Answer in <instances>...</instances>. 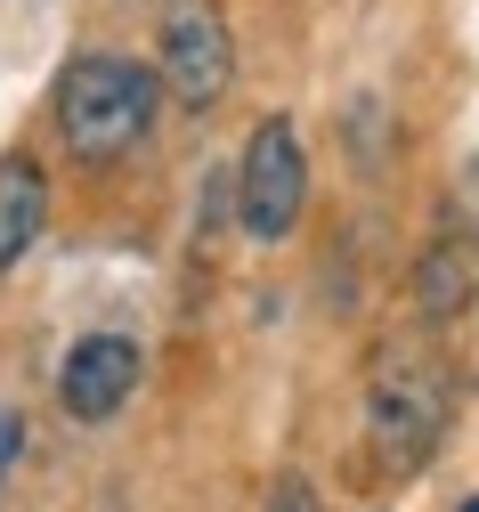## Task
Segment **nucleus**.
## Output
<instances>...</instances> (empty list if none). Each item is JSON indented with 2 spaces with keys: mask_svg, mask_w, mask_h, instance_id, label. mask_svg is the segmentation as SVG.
<instances>
[{
  "mask_svg": "<svg viewBox=\"0 0 479 512\" xmlns=\"http://www.w3.org/2000/svg\"><path fill=\"white\" fill-rule=\"evenodd\" d=\"M41 220H49V179H41L33 155H9V163H0V277L33 252Z\"/></svg>",
  "mask_w": 479,
  "mask_h": 512,
  "instance_id": "6",
  "label": "nucleus"
},
{
  "mask_svg": "<svg viewBox=\"0 0 479 512\" xmlns=\"http://www.w3.org/2000/svg\"><path fill=\"white\" fill-rule=\"evenodd\" d=\"M236 82V41L220 25V9H179L163 25V90L187 106H220Z\"/></svg>",
  "mask_w": 479,
  "mask_h": 512,
  "instance_id": "5",
  "label": "nucleus"
},
{
  "mask_svg": "<svg viewBox=\"0 0 479 512\" xmlns=\"http://www.w3.org/2000/svg\"><path fill=\"white\" fill-rule=\"evenodd\" d=\"M463 512H479V496H471V504H463Z\"/></svg>",
  "mask_w": 479,
  "mask_h": 512,
  "instance_id": "10",
  "label": "nucleus"
},
{
  "mask_svg": "<svg viewBox=\"0 0 479 512\" xmlns=\"http://www.w3.org/2000/svg\"><path fill=\"white\" fill-rule=\"evenodd\" d=\"M447 407H455V382L431 366H382L374 374V399H366V439H374V464L382 472H423L431 447L447 439Z\"/></svg>",
  "mask_w": 479,
  "mask_h": 512,
  "instance_id": "2",
  "label": "nucleus"
},
{
  "mask_svg": "<svg viewBox=\"0 0 479 512\" xmlns=\"http://www.w3.org/2000/svg\"><path fill=\"white\" fill-rule=\"evenodd\" d=\"M155 98H163V82L139 66V57L90 49V57H74V66L57 74V131L74 139L82 163H114L122 147L147 139Z\"/></svg>",
  "mask_w": 479,
  "mask_h": 512,
  "instance_id": "1",
  "label": "nucleus"
},
{
  "mask_svg": "<svg viewBox=\"0 0 479 512\" xmlns=\"http://www.w3.org/2000/svg\"><path fill=\"white\" fill-rule=\"evenodd\" d=\"M301 204H309L301 131H293L285 114H268V122H252L244 163H236V220H244V236L277 244V236H293V228H301Z\"/></svg>",
  "mask_w": 479,
  "mask_h": 512,
  "instance_id": "3",
  "label": "nucleus"
},
{
  "mask_svg": "<svg viewBox=\"0 0 479 512\" xmlns=\"http://www.w3.org/2000/svg\"><path fill=\"white\" fill-rule=\"evenodd\" d=\"M17 456H25V415H17V407H0V480H9Z\"/></svg>",
  "mask_w": 479,
  "mask_h": 512,
  "instance_id": "8",
  "label": "nucleus"
},
{
  "mask_svg": "<svg viewBox=\"0 0 479 512\" xmlns=\"http://www.w3.org/2000/svg\"><path fill=\"white\" fill-rule=\"evenodd\" d=\"M130 391H139V342L130 334H82L57 366V407L74 423H114Z\"/></svg>",
  "mask_w": 479,
  "mask_h": 512,
  "instance_id": "4",
  "label": "nucleus"
},
{
  "mask_svg": "<svg viewBox=\"0 0 479 512\" xmlns=\"http://www.w3.org/2000/svg\"><path fill=\"white\" fill-rule=\"evenodd\" d=\"M455 301H463V244L439 236L423 261H415V309L439 326V317H455Z\"/></svg>",
  "mask_w": 479,
  "mask_h": 512,
  "instance_id": "7",
  "label": "nucleus"
},
{
  "mask_svg": "<svg viewBox=\"0 0 479 512\" xmlns=\"http://www.w3.org/2000/svg\"><path fill=\"white\" fill-rule=\"evenodd\" d=\"M268 512H325V496H317L309 480H285V488H277V504H268Z\"/></svg>",
  "mask_w": 479,
  "mask_h": 512,
  "instance_id": "9",
  "label": "nucleus"
}]
</instances>
